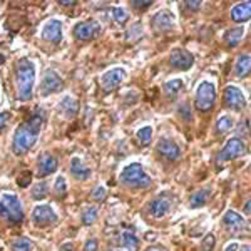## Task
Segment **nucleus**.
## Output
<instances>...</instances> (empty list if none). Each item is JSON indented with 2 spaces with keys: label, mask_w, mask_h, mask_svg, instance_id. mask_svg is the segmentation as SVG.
<instances>
[{
  "label": "nucleus",
  "mask_w": 251,
  "mask_h": 251,
  "mask_svg": "<svg viewBox=\"0 0 251 251\" xmlns=\"http://www.w3.org/2000/svg\"><path fill=\"white\" fill-rule=\"evenodd\" d=\"M0 218L7 220L12 225H19L24 221V209L19 198L15 194L3 193L0 196Z\"/></svg>",
  "instance_id": "obj_4"
},
{
  "label": "nucleus",
  "mask_w": 251,
  "mask_h": 251,
  "mask_svg": "<svg viewBox=\"0 0 251 251\" xmlns=\"http://www.w3.org/2000/svg\"><path fill=\"white\" fill-rule=\"evenodd\" d=\"M96 220H97V208L96 206H87L82 211V223L91 226V225H94Z\"/></svg>",
  "instance_id": "obj_28"
},
{
  "label": "nucleus",
  "mask_w": 251,
  "mask_h": 251,
  "mask_svg": "<svg viewBox=\"0 0 251 251\" xmlns=\"http://www.w3.org/2000/svg\"><path fill=\"white\" fill-rule=\"evenodd\" d=\"M49 193V184L46 181H42V183H37L34 186V189H32V198H35V200H44V198L47 196Z\"/></svg>",
  "instance_id": "obj_31"
},
{
  "label": "nucleus",
  "mask_w": 251,
  "mask_h": 251,
  "mask_svg": "<svg viewBox=\"0 0 251 251\" xmlns=\"http://www.w3.org/2000/svg\"><path fill=\"white\" fill-rule=\"evenodd\" d=\"M12 251H32V241L29 238H17L12 243Z\"/></svg>",
  "instance_id": "obj_30"
},
{
  "label": "nucleus",
  "mask_w": 251,
  "mask_h": 251,
  "mask_svg": "<svg viewBox=\"0 0 251 251\" xmlns=\"http://www.w3.org/2000/svg\"><path fill=\"white\" fill-rule=\"evenodd\" d=\"M66 189H67V183L66 179H64L62 176H59L57 179H55V184H54V191L57 196H64L66 194Z\"/></svg>",
  "instance_id": "obj_34"
},
{
  "label": "nucleus",
  "mask_w": 251,
  "mask_h": 251,
  "mask_svg": "<svg viewBox=\"0 0 251 251\" xmlns=\"http://www.w3.org/2000/svg\"><path fill=\"white\" fill-rule=\"evenodd\" d=\"M35 84V66L30 59H19L15 67V89L20 100H29L34 94Z\"/></svg>",
  "instance_id": "obj_2"
},
{
  "label": "nucleus",
  "mask_w": 251,
  "mask_h": 251,
  "mask_svg": "<svg viewBox=\"0 0 251 251\" xmlns=\"http://www.w3.org/2000/svg\"><path fill=\"white\" fill-rule=\"evenodd\" d=\"M99 34H100V24L97 20H84V22H79L74 27V37L80 40V42L94 39Z\"/></svg>",
  "instance_id": "obj_9"
},
{
  "label": "nucleus",
  "mask_w": 251,
  "mask_h": 251,
  "mask_svg": "<svg viewBox=\"0 0 251 251\" xmlns=\"http://www.w3.org/2000/svg\"><path fill=\"white\" fill-rule=\"evenodd\" d=\"M71 173H72V176H74L75 179H79V181H86V179L91 177V169H89L87 166L79 159V157H72Z\"/></svg>",
  "instance_id": "obj_20"
},
{
  "label": "nucleus",
  "mask_w": 251,
  "mask_h": 251,
  "mask_svg": "<svg viewBox=\"0 0 251 251\" xmlns=\"http://www.w3.org/2000/svg\"><path fill=\"white\" fill-rule=\"evenodd\" d=\"M183 87H184V82L181 79H171V80H168V82L164 84L163 91H164V94L168 97H174L177 92L183 91Z\"/></svg>",
  "instance_id": "obj_25"
},
{
  "label": "nucleus",
  "mask_w": 251,
  "mask_h": 251,
  "mask_svg": "<svg viewBox=\"0 0 251 251\" xmlns=\"http://www.w3.org/2000/svg\"><path fill=\"white\" fill-rule=\"evenodd\" d=\"M62 87H64L62 77H60L54 69H47V71L44 72L42 82H40V94L42 96L54 94V92L62 91Z\"/></svg>",
  "instance_id": "obj_7"
},
{
  "label": "nucleus",
  "mask_w": 251,
  "mask_h": 251,
  "mask_svg": "<svg viewBox=\"0 0 251 251\" xmlns=\"http://www.w3.org/2000/svg\"><path fill=\"white\" fill-rule=\"evenodd\" d=\"M225 251H240V245H238V243H229L225 248Z\"/></svg>",
  "instance_id": "obj_42"
},
{
  "label": "nucleus",
  "mask_w": 251,
  "mask_h": 251,
  "mask_svg": "<svg viewBox=\"0 0 251 251\" xmlns=\"http://www.w3.org/2000/svg\"><path fill=\"white\" fill-rule=\"evenodd\" d=\"M151 5H152V0H134V2H132V7H136V9H139V10H144Z\"/></svg>",
  "instance_id": "obj_36"
},
{
  "label": "nucleus",
  "mask_w": 251,
  "mask_h": 251,
  "mask_svg": "<svg viewBox=\"0 0 251 251\" xmlns=\"http://www.w3.org/2000/svg\"><path fill=\"white\" fill-rule=\"evenodd\" d=\"M121 241H123L124 248L127 251L139 250V238H137L136 233L131 231V229H126V231L123 233V236H121Z\"/></svg>",
  "instance_id": "obj_23"
},
{
  "label": "nucleus",
  "mask_w": 251,
  "mask_h": 251,
  "mask_svg": "<svg viewBox=\"0 0 251 251\" xmlns=\"http://www.w3.org/2000/svg\"><path fill=\"white\" fill-rule=\"evenodd\" d=\"M39 176L44 177V176H49V174L55 173L59 168V163H57V157L49 154V152H44V154L39 156Z\"/></svg>",
  "instance_id": "obj_17"
},
{
  "label": "nucleus",
  "mask_w": 251,
  "mask_h": 251,
  "mask_svg": "<svg viewBox=\"0 0 251 251\" xmlns=\"http://www.w3.org/2000/svg\"><path fill=\"white\" fill-rule=\"evenodd\" d=\"M137 141H139L143 146H149L152 141V127L151 126H144V127H141L139 131H137Z\"/></svg>",
  "instance_id": "obj_26"
},
{
  "label": "nucleus",
  "mask_w": 251,
  "mask_h": 251,
  "mask_svg": "<svg viewBox=\"0 0 251 251\" xmlns=\"http://www.w3.org/2000/svg\"><path fill=\"white\" fill-rule=\"evenodd\" d=\"M121 183L127 186V188L146 189L151 186L152 181L139 163H131L121 171Z\"/></svg>",
  "instance_id": "obj_3"
},
{
  "label": "nucleus",
  "mask_w": 251,
  "mask_h": 251,
  "mask_svg": "<svg viewBox=\"0 0 251 251\" xmlns=\"http://www.w3.org/2000/svg\"><path fill=\"white\" fill-rule=\"evenodd\" d=\"M186 7L191 10H198L201 7V2L200 0H188V2H186Z\"/></svg>",
  "instance_id": "obj_41"
},
{
  "label": "nucleus",
  "mask_w": 251,
  "mask_h": 251,
  "mask_svg": "<svg viewBox=\"0 0 251 251\" xmlns=\"http://www.w3.org/2000/svg\"><path fill=\"white\" fill-rule=\"evenodd\" d=\"M179 114H181L183 119H184V116H186V121H191V112H189V106H188V104H181V106H179Z\"/></svg>",
  "instance_id": "obj_39"
},
{
  "label": "nucleus",
  "mask_w": 251,
  "mask_h": 251,
  "mask_svg": "<svg viewBox=\"0 0 251 251\" xmlns=\"http://www.w3.org/2000/svg\"><path fill=\"white\" fill-rule=\"evenodd\" d=\"M251 72V54H243L238 57L234 64V75L236 77H245Z\"/></svg>",
  "instance_id": "obj_21"
},
{
  "label": "nucleus",
  "mask_w": 251,
  "mask_h": 251,
  "mask_svg": "<svg viewBox=\"0 0 251 251\" xmlns=\"http://www.w3.org/2000/svg\"><path fill=\"white\" fill-rule=\"evenodd\" d=\"M114 251H119V250H114Z\"/></svg>",
  "instance_id": "obj_48"
},
{
  "label": "nucleus",
  "mask_w": 251,
  "mask_h": 251,
  "mask_svg": "<svg viewBox=\"0 0 251 251\" xmlns=\"http://www.w3.org/2000/svg\"><path fill=\"white\" fill-rule=\"evenodd\" d=\"M91 198L94 201H104V198H106V188L104 186H97L94 191H92Z\"/></svg>",
  "instance_id": "obj_35"
},
{
  "label": "nucleus",
  "mask_w": 251,
  "mask_h": 251,
  "mask_svg": "<svg viewBox=\"0 0 251 251\" xmlns=\"http://www.w3.org/2000/svg\"><path fill=\"white\" fill-rule=\"evenodd\" d=\"M97 248H99V243H97V240H89L86 243V246H84V251H97Z\"/></svg>",
  "instance_id": "obj_40"
},
{
  "label": "nucleus",
  "mask_w": 251,
  "mask_h": 251,
  "mask_svg": "<svg viewBox=\"0 0 251 251\" xmlns=\"http://www.w3.org/2000/svg\"><path fill=\"white\" fill-rule=\"evenodd\" d=\"M231 19L234 22H246V20L251 19V2H243L234 5L231 12H229Z\"/></svg>",
  "instance_id": "obj_19"
},
{
  "label": "nucleus",
  "mask_w": 251,
  "mask_h": 251,
  "mask_svg": "<svg viewBox=\"0 0 251 251\" xmlns=\"http://www.w3.org/2000/svg\"><path fill=\"white\" fill-rule=\"evenodd\" d=\"M211 191L209 189H198L196 193H193L191 200H189V206L191 208H200V206H204L208 203V198Z\"/></svg>",
  "instance_id": "obj_24"
},
{
  "label": "nucleus",
  "mask_w": 251,
  "mask_h": 251,
  "mask_svg": "<svg viewBox=\"0 0 251 251\" xmlns=\"http://www.w3.org/2000/svg\"><path fill=\"white\" fill-rule=\"evenodd\" d=\"M157 152L168 161H176L181 156V149L174 141L171 139H161L157 143Z\"/></svg>",
  "instance_id": "obj_16"
},
{
  "label": "nucleus",
  "mask_w": 251,
  "mask_h": 251,
  "mask_svg": "<svg viewBox=\"0 0 251 251\" xmlns=\"http://www.w3.org/2000/svg\"><path fill=\"white\" fill-rule=\"evenodd\" d=\"M233 127V119L229 116H221L216 123V131L218 134H223V132H228L229 129Z\"/></svg>",
  "instance_id": "obj_29"
},
{
  "label": "nucleus",
  "mask_w": 251,
  "mask_h": 251,
  "mask_svg": "<svg viewBox=\"0 0 251 251\" xmlns=\"http://www.w3.org/2000/svg\"><path fill=\"white\" fill-rule=\"evenodd\" d=\"M30 179H32L30 173H24V174H20V176H19L17 183H19V186H29L30 184Z\"/></svg>",
  "instance_id": "obj_37"
},
{
  "label": "nucleus",
  "mask_w": 251,
  "mask_h": 251,
  "mask_svg": "<svg viewBox=\"0 0 251 251\" xmlns=\"http://www.w3.org/2000/svg\"><path fill=\"white\" fill-rule=\"evenodd\" d=\"M42 39L52 44H59L62 40V24H60V20H49L42 29Z\"/></svg>",
  "instance_id": "obj_15"
},
{
  "label": "nucleus",
  "mask_w": 251,
  "mask_h": 251,
  "mask_svg": "<svg viewBox=\"0 0 251 251\" xmlns=\"http://www.w3.org/2000/svg\"><path fill=\"white\" fill-rule=\"evenodd\" d=\"M169 64H171V67L177 69V71H188V69L193 67L194 57L186 49H174L169 54Z\"/></svg>",
  "instance_id": "obj_11"
},
{
  "label": "nucleus",
  "mask_w": 251,
  "mask_h": 251,
  "mask_svg": "<svg viewBox=\"0 0 251 251\" xmlns=\"http://www.w3.org/2000/svg\"><path fill=\"white\" fill-rule=\"evenodd\" d=\"M60 5H74L75 0H62V2H59Z\"/></svg>",
  "instance_id": "obj_44"
},
{
  "label": "nucleus",
  "mask_w": 251,
  "mask_h": 251,
  "mask_svg": "<svg viewBox=\"0 0 251 251\" xmlns=\"http://www.w3.org/2000/svg\"><path fill=\"white\" fill-rule=\"evenodd\" d=\"M148 251H164L163 248H157V246H152V248H149Z\"/></svg>",
  "instance_id": "obj_46"
},
{
  "label": "nucleus",
  "mask_w": 251,
  "mask_h": 251,
  "mask_svg": "<svg viewBox=\"0 0 251 251\" xmlns=\"http://www.w3.org/2000/svg\"><path fill=\"white\" fill-rule=\"evenodd\" d=\"M246 152V146L243 143L241 139L234 137V139H229L228 143L225 144V148L220 151V154L216 157V163L223 164V163H228L231 159H238Z\"/></svg>",
  "instance_id": "obj_6"
},
{
  "label": "nucleus",
  "mask_w": 251,
  "mask_h": 251,
  "mask_svg": "<svg viewBox=\"0 0 251 251\" xmlns=\"http://www.w3.org/2000/svg\"><path fill=\"white\" fill-rule=\"evenodd\" d=\"M225 102L233 111H243L246 107V97L243 96L241 89L228 86L225 89Z\"/></svg>",
  "instance_id": "obj_12"
},
{
  "label": "nucleus",
  "mask_w": 251,
  "mask_h": 251,
  "mask_svg": "<svg viewBox=\"0 0 251 251\" xmlns=\"http://www.w3.org/2000/svg\"><path fill=\"white\" fill-rule=\"evenodd\" d=\"M245 213L246 214H251V200L245 204Z\"/></svg>",
  "instance_id": "obj_45"
},
{
  "label": "nucleus",
  "mask_w": 251,
  "mask_h": 251,
  "mask_svg": "<svg viewBox=\"0 0 251 251\" xmlns=\"http://www.w3.org/2000/svg\"><path fill=\"white\" fill-rule=\"evenodd\" d=\"M214 245H216V238L214 234H206L204 240L201 241V251H213L214 250Z\"/></svg>",
  "instance_id": "obj_33"
},
{
  "label": "nucleus",
  "mask_w": 251,
  "mask_h": 251,
  "mask_svg": "<svg viewBox=\"0 0 251 251\" xmlns=\"http://www.w3.org/2000/svg\"><path fill=\"white\" fill-rule=\"evenodd\" d=\"M223 223H225V226L228 228V231H231V233H234V231H241V229L246 226L245 218H243L240 213L233 211V209H229V211H226V213H225Z\"/></svg>",
  "instance_id": "obj_18"
},
{
  "label": "nucleus",
  "mask_w": 251,
  "mask_h": 251,
  "mask_svg": "<svg viewBox=\"0 0 251 251\" xmlns=\"http://www.w3.org/2000/svg\"><path fill=\"white\" fill-rule=\"evenodd\" d=\"M171 198H169V194H161V196H157L154 201H151V204H149V214H151L152 218H156V220H161V218H164L166 214L169 213V209H171Z\"/></svg>",
  "instance_id": "obj_13"
},
{
  "label": "nucleus",
  "mask_w": 251,
  "mask_h": 251,
  "mask_svg": "<svg viewBox=\"0 0 251 251\" xmlns=\"http://www.w3.org/2000/svg\"><path fill=\"white\" fill-rule=\"evenodd\" d=\"M32 220L39 226H47V225H50V223L57 221V214H55V211L50 206H37V208L32 211Z\"/></svg>",
  "instance_id": "obj_14"
},
{
  "label": "nucleus",
  "mask_w": 251,
  "mask_h": 251,
  "mask_svg": "<svg viewBox=\"0 0 251 251\" xmlns=\"http://www.w3.org/2000/svg\"><path fill=\"white\" fill-rule=\"evenodd\" d=\"M3 62H5V57H3V55L2 54H0V66H2V64Z\"/></svg>",
  "instance_id": "obj_47"
},
{
  "label": "nucleus",
  "mask_w": 251,
  "mask_h": 251,
  "mask_svg": "<svg viewBox=\"0 0 251 251\" xmlns=\"http://www.w3.org/2000/svg\"><path fill=\"white\" fill-rule=\"evenodd\" d=\"M10 117H12V114L10 112H0V131H2L3 127H5L7 126V123H9L10 121Z\"/></svg>",
  "instance_id": "obj_38"
},
{
  "label": "nucleus",
  "mask_w": 251,
  "mask_h": 251,
  "mask_svg": "<svg viewBox=\"0 0 251 251\" xmlns=\"http://www.w3.org/2000/svg\"><path fill=\"white\" fill-rule=\"evenodd\" d=\"M60 107L64 109V112L69 116V117H72L77 112V109H79V104H77V100H74L72 97H66V99L60 102Z\"/></svg>",
  "instance_id": "obj_27"
},
{
  "label": "nucleus",
  "mask_w": 251,
  "mask_h": 251,
  "mask_svg": "<svg viewBox=\"0 0 251 251\" xmlns=\"http://www.w3.org/2000/svg\"><path fill=\"white\" fill-rule=\"evenodd\" d=\"M40 126H42V114L35 112L15 129L14 139H12V151L15 156L25 154L29 149H32V146L37 143Z\"/></svg>",
  "instance_id": "obj_1"
},
{
  "label": "nucleus",
  "mask_w": 251,
  "mask_h": 251,
  "mask_svg": "<svg viewBox=\"0 0 251 251\" xmlns=\"http://www.w3.org/2000/svg\"><path fill=\"white\" fill-rule=\"evenodd\" d=\"M245 37V27H236V29H229L225 34V42L229 47H236Z\"/></svg>",
  "instance_id": "obj_22"
},
{
  "label": "nucleus",
  "mask_w": 251,
  "mask_h": 251,
  "mask_svg": "<svg viewBox=\"0 0 251 251\" xmlns=\"http://www.w3.org/2000/svg\"><path fill=\"white\" fill-rule=\"evenodd\" d=\"M60 251H74V245H72V243H64Z\"/></svg>",
  "instance_id": "obj_43"
},
{
  "label": "nucleus",
  "mask_w": 251,
  "mask_h": 251,
  "mask_svg": "<svg viewBox=\"0 0 251 251\" xmlns=\"http://www.w3.org/2000/svg\"><path fill=\"white\" fill-rule=\"evenodd\" d=\"M124 79H126L124 69L123 67H112L100 75V86H102V89L106 92H111V91H114V89L119 87L121 84L124 82Z\"/></svg>",
  "instance_id": "obj_8"
},
{
  "label": "nucleus",
  "mask_w": 251,
  "mask_h": 251,
  "mask_svg": "<svg viewBox=\"0 0 251 251\" xmlns=\"http://www.w3.org/2000/svg\"><path fill=\"white\" fill-rule=\"evenodd\" d=\"M111 14H112V19H114V22L117 24H126L129 20V15H127V12H126L123 7H114V9L111 10Z\"/></svg>",
  "instance_id": "obj_32"
},
{
  "label": "nucleus",
  "mask_w": 251,
  "mask_h": 251,
  "mask_svg": "<svg viewBox=\"0 0 251 251\" xmlns=\"http://www.w3.org/2000/svg\"><path fill=\"white\" fill-rule=\"evenodd\" d=\"M214 100H216V87L211 80H203L198 86L196 96H194V104L196 109H200L201 112H206L213 107Z\"/></svg>",
  "instance_id": "obj_5"
},
{
  "label": "nucleus",
  "mask_w": 251,
  "mask_h": 251,
  "mask_svg": "<svg viewBox=\"0 0 251 251\" xmlns=\"http://www.w3.org/2000/svg\"><path fill=\"white\" fill-rule=\"evenodd\" d=\"M174 24H176V15H174V12L169 9L159 10L157 14L152 15V19H151V25L156 32L171 30L174 27Z\"/></svg>",
  "instance_id": "obj_10"
}]
</instances>
